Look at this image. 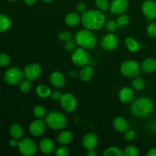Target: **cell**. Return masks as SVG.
Wrapping results in <instances>:
<instances>
[{
    "instance_id": "obj_4",
    "label": "cell",
    "mask_w": 156,
    "mask_h": 156,
    "mask_svg": "<svg viewBox=\"0 0 156 156\" xmlns=\"http://www.w3.org/2000/svg\"><path fill=\"white\" fill-rule=\"evenodd\" d=\"M45 122L49 128L54 130L62 129L66 126L67 118L64 114L60 111H53L47 114Z\"/></svg>"
},
{
    "instance_id": "obj_3",
    "label": "cell",
    "mask_w": 156,
    "mask_h": 156,
    "mask_svg": "<svg viewBox=\"0 0 156 156\" xmlns=\"http://www.w3.org/2000/svg\"><path fill=\"white\" fill-rule=\"evenodd\" d=\"M75 40L79 47L85 50H92L97 44V38L92 30L86 28L76 32Z\"/></svg>"
},
{
    "instance_id": "obj_9",
    "label": "cell",
    "mask_w": 156,
    "mask_h": 156,
    "mask_svg": "<svg viewBox=\"0 0 156 156\" xmlns=\"http://www.w3.org/2000/svg\"><path fill=\"white\" fill-rule=\"evenodd\" d=\"M59 104L66 112L72 113L76 111L77 108V99L72 93H64L61 96Z\"/></svg>"
},
{
    "instance_id": "obj_27",
    "label": "cell",
    "mask_w": 156,
    "mask_h": 156,
    "mask_svg": "<svg viewBox=\"0 0 156 156\" xmlns=\"http://www.w3.org/2000/svg\"><path fill=\"white\" fill-rule=\"evenodd\" d=\"M12 21L8 15L0 13V32L6 31L10 28Z\"/></svg>"
},
{
    "instance_id": "obj_14",
    "label": "cell",
    "mask_w": 156,
    "mask_h": 156,
    "mask_svg": "<svg viewBox=\"0 0 156 156\" xmlns=\"http://www.w3.org/2000/svg\"><path fill=\"white\" fill-rule=\"evenodd\" d=\"M129 8L128 0H112L110 3V11L114 15H121Z\"/></svg>"
},
{
    "instance_id": "obj_40",
    "label": "cell",
    "mask_w": 156,
    "mask_h": 156,
    "mask_svg": "<svg viewBox=\"0 0 156 156\" xmlns=\"http://www.w3.org/2000/svg\"><path fill=\"white\" fill-rule=\"evenodd\" d=\"M56 155L57 156H68L69 155V149L66 146H59L56 150Z\"/></svg>"
},
{
    "instance_id": "obj_44",
    "label": "cell",
    "mask_w": 156,
    "mask_h": 156,
    "mask_svg": "<svg viewBox=\"0 0 156 156\" xmlns=\"http://www.w3.org/2000/svg\"><path fill=\"white\" fill-rule=\"evenodd\" d=\"M18 143H19V142L18 141L17 139L13 138L12 140H11L10 141H9V146H10L11 147H18Z\"/></svg>"
},
{
    "instance_id": "obj_7",
    "label": "cell",
    "mask_w": 156,
    "mask_h": 156,
    "mask_svg": "<svg viewBox=\"0 0 156 156\" xmlns=\"http://www.w3.org/2000/svg\"><path fill=\"white\" fill-rule=\"evenodd\" d=\"M24 72L18 67H12L6 70L4 74V80L10 85H16L24 79Z\"/></svg>"
},
{
    "instance_id": "obj_11",
    "label": "cell",
    "mask_w": 156,
    "mask_h": 156,
    "mask_svg": "<svg viewBox=\"0 0 156 156\" xmlns=\"http://www.w3.org/2000/svg\"><path fill=\"white\" fill-rule=\"evenodd\" d=\"M47 123L42 119H37L31 122L29 126V132L31 136L34 137H39L45 133L47 129Z\"/></svg>"
},
{
    "instance_id": "obj_29",
    "label": "cell",
    "mask_w": 156,
    "mask_h": 156,
    "mask_svg": "<svg viewBox=\"0 0 156 156\" xmlns=\"http://www.w3.org/2000/svg\"><path fill=\"white\" fill-rule=\"evenodd\" d=\"M47 110L42 105H36L33 108V115L37 119H43L47 116Z\"/></svg>"
},
{
    "instance_id": "obj_21",
    "label": "cell",
    "mask_w": 156,
    "mask_h": 156,
    "mask_svg": "<svg viewBox=\"0 0 156 156\" xmlns=\"http://www.w3.org/2000/svg\"><path fill=\"white\" fill-rule=\"evenodd\" d=\"M73 140V134L69 130H64L57 136V143L62 146H67Z\"/></svg>"
},
{
    "instance_id": "obj_20",
    "label": "cell",
    "mask_w": 156,
    "mask_h": 156,
    "mask_svg": "<svg viewBox=\"0 0 156 156\" xmlns=\"http://www.w3.org/2000/svg\"><path fill=\"white\" fill-rule=\"evenodd\" d=\"M141 69L146 73H152L156 71V59L154 58H146L141 63Z\"/></svg>"
},
{
    "instance_id": "obj_49",
    "label": "cell",
    "mask_w": 156,
    "mask_h": 156,
    "mask_svg": "<svg viewBox=\"0 0 156 156\" xmlns=\"http://www.w3.org/2000/svg\"><path fill=\"white\" fill-rule=\"evenodd\" d=\"M9 1H11V2H15V1H18V0H9Z\"/></svg>"
},
{
    "instance_id": "obj_2",
    "label": "cell",
    "mask_w": 156,
    "mask_h": 156,
    "mask_svg": "<svg viewBox=\"0 0 156 156\" xmlns=\"http://www.w3.org/2000/svg\"><path fill=\"white\" fill-rule=\"evenodd\" d=\"M154 110V102L148 97H141L136 99L130 107V112L134 117L146 118L149 117Z\"/></svg>"
},
{
    "instance_id": "obj_33",
    "label": "cell",
    "mask_w": 156,
    "mask_h": 156,
    "mask_svg": "<svg viewBox=\"0 0 156 156\" xmlns=\"http://www.w3.org/2000/svg\"><path fill=\"white\" fill-rule=\"evenodd\" d=\"M140 153L139 149L135 146H126L123 149V155L124 156H137Z\"/></svg>"
},
{
    "instance_id": "obj_28",
    "label": "cell",
    "mask_w": 156,
    "mask_h": 156,
    "mask_svg": "<svg viewBox=\"0 0 156 156\" xmlns=\"http://www.w3.org/2000/svg\"><path fill=\"white\" fill-rule=\"evenodd\" d=\"M104 156H124L123 150L117 146H111L105 150L103 153Z\"/></svg>"
},
{
    "instance_id": "obj_23",
    "label": "cell",
    "mask_w": 156,
    "mask_h": 156,
    "mask_svg": "<svg viewBox=\"0 0 156 156\" xmlns=\"http://www.w3.org/2000/svg\"><path fill=\"white\" fill-rule=\"evenodd\" d=\"M94 75V69L93 67L91 66H85L82 67L81 69L80 73H79V78L83 82H88L91 80Z\"/></svg>"
},
{
    "instance_id": "obj_37",
    "label": "cell",
    "mask_w": 156,
    "mask_h": 156,
    "mask_svg": "<svg viewBox=\"0 0 156 156\" xmlns=\"http://www.w3.org/2000/svg\"><path fill=\"white\" fill-rule=\"evenodd\" d=\"M147 34L150 37H156V22L151 21L147 27Z\"/></svg>"
},
{
    "instance_id": "obj_48",
    "label": "cell",
    "mask_w": 156,
    "mask_h": 156,
    "mask_svg": "<svg viewBox=\"0 0 156 156\" xmlns=\"http://www.w3.org/2000/svg\"><path fill=\"white\" fill-rule=\"evenodd\" d=\"M42 1L45 2H53L54 1V0H42Z\"/></svg>"
},
{
    "instance_id": "obj_10",
    "label": "cell",
    "mask_w": 156,
    "mask_h": 156,
    "mask_svg": "<svg viewBox=\"0 0 156 156\" xmlns=\"http://www.w3.org/2000/svg\"><path fill=\"white\" fill-rule=\"evenodd\" d=\"M42 74V67L36 62L27 64L24 69V75L26 79L30 81L37 79Z\"/></svg>"
},
{
    "instance_id": "obj_43",
    "label": "cell",
    "mask_w": 156,
    "mask_h": 156,
    "mask_svg": "<svg viewBox=\"0 0 156 156\" xmlns=\"http://www.w3.org/2000/svg\"><path fill=\"white\" fill-rule=\"evenodd\" d=\"M61 96H62V94L59 91H54L51 93L50 97H51L52 100L54 101H59Z\"/></svg>"
},
{
    "instance_id": "obj_30",
    "label": "cell",
    "mask_w": 156,
    "mask_h": 156,
    "mask_svg": "<svg viewBox=\"0 0 156 156\" xmlns=\"http://www.w3.org/2000/svg\"><path fill=\"white\" fill-rule=\"evenodd\" d=\"M132 88L134 90H136V91H140V90L143 89L145 86V81L140 76H136V77L133 78V80L132 81Z\"/></svg>"
},
{
    "instance_id": "obj_12",
    "label": "cell",
    "mask_w": 156,
    "mask_h": 156,
    "mask_svg": "<svg viewBox=\"0 0 156 156\" xmlns=\"http://www.w3.org/2000/svg\"><path fill=\"white\" fill-rule=\"evenodd\" d=\"M142 12L148 20L156 19V2L154 0H146L142 4Z\"/></svg>"
},
{
    "instance_id": "obj_36",
    "label": "cell",
    "mask_w": 156,
    "mask_h": 156,
    "mask_svg": "<svg viewBox=\"0 0 156 156\" xmlns=\"http://www.w3.org/2000/svg\"><path fill=\"white\" fill-rule=\"evenodd\" d=\"M123 137H124V140H126V141H133L136 139V133L135 131L133 130V129H128L123 133Z\"/></svg>"
},
{
    "instance_id": "obj_31",
    "label": "cell",
    "mask_w": 156,
    "mask_h": 156,
    "mask_svg": "<svg viewBox=\"0 0 156 156\" xmlns=\"http://www.w3.org/2000/svg\"><path fill=\"white\" fill-rule=\"evenodd\" d=\"M94 4L98 9L101 12H107L110 9V3L108 0H94Z\"/></svg>"
},
{
    "instance_id": "obj_25",
    "label": "cell",
    "mask_w": 156,
    "mask_h": 156,
    "mask_svg": "<svg viewBox=\"0 0 156 156\" xmlns=\"http://www.w3.org/2000/svg\"><path fill=\"white\" fill-rule=\"evenodd\" d=\"M125 44H126V47L128 50L132 53H136V51H138L140 47L138 41L131 37H128L125 39Z\"/></svg>"
},
{
    "instance_id": "obj_17",
    "label": "cell",
    "mask_w": 156,
    "mask_h": 156,
    "mask_svg": "<svg viewBox=\"0 0 156 156\" xmlns=\"http://www.w3.org/2000/svg\"><path fill=\"white\" fill-rule=\"evenodd\" d=\"M50 82L55 88H62L66 83L65 76L62 73L59 71L53 72L50 76Z\"/></svg>"
},
{
    "instance_id": "obj_18",
    "label": "cell",
    "mask_w": 156,
    "mask_h": 156,
    "mask_svg": "<svg viewBox=\"0 0 156 156\" xmlns=\"http://www.w3.org/2000/svg\"><path fill=\"white\" fill-rule=\"evenodd\" d=\"M39 149L44 154H51L55 149V143L52 139L44 138L40 141Z\"/></svg>"
},
{
    "instance_id": "obj_15",
    "label": "cell",
    "mask_w": 156,
    "mask_h": 156,
    "mask_svg": "<svg viewBox=\"0 0 156 156\" xmlns=\"http://www.w3.org/2000/svg\"><path fill=\"white\" fill-rule=\"evenodd\" d=\"M98 136L94 133H86L82 138V146L87 150L94 149V148L98 146Z\"/></svg>"
},
{
    "instance_id": "obj_26",
    "label": "cell",
    "mask_w": 156,
    "mask_h": 156,
    "mask_svg": "<svg viewBox=\"0 0 156 156\" xmlns=\"http://www.w3.org/2000/svg\"><path fill=\"white\" fill-rule=\"evenodd\" d=\"M36 93L41 98H47L51 95V90L46 85H39L36 88Z\"/></svg>"
},
{
    "instance_id": "obj_47",
    "label": "cell",
    "mask_w": 156,
    "mask_h": 156,
    "mask_svg": "<svg viewBox=\"0 0 156 156\" xmlns=\"http://www.w3.org/2000/svg\"><path fill=\"white\" fill-rule=\"evenodd\" d=\"M36 1L37 0H24V2L27 5H33L34 4H35Z\"/></svg>"
},
{
    "instance_id": "obj_38",
    "label": "cell",
    "mask_w": 156,
    "mask_h": 156,
    "mask_svg": "<svg viewBox=\"0 0 156 156\" xmlns=\"http://www.w3.org/2000/svg\"><path fill=\"white\" fill-rule=\"evenodd\" d=\"M11 59L9 55L0 53V66L6 67L10 64Z\"/></svg>"
},
{
    "instance_id": "obj_46",
    "label": "cell",
    "mask_w": 156,
    "mask_h": 156,
    "mask_svg": "<svg viewBox=\"0 0 156 156\" xmlns=\"http://www.w3.org/2000/svg\"><path fill=\"white\" fill-rule=\"evenodd\" d=\"M87 155L88 156H97L98 153L95 150H94V149H91V150H88Z\"/></svg>"
},
{
    "instance_id": "obj_41",
    "label": "cell",
    "mask_w": 156,
    "mask_h": 156,
    "mask_svg": "<svg viewBox=\"0 0 156 156\" xmlns=\"http://www.w3.org/2000/svg\"><path fill=\"white\" fill-rule=\"evenodd\" d=\"M72 37H73V35L69 31H62L58 34V38L59 41H63V42L69 41L72 39Z\"/></svg>"
},
{
    "instance_id": "obj_8",
    "label": "cell",
    "mask_w": 156,
    "mask_h": 156,
    "mask_svg": "<svg viewBox=\"0 0 156 156\" xmlns=\"http://www.w3.org/2000/svg\"><path fill=\"white\" fill-rule=\"evenodd\" d=\"M71 60L76 66L83 67L89 63L90 56L85 49L79 47L75 49L72 53Z\"/></svg>"
},
{
    "instance_id": "obj_6",
    "label": "cell",
    "mask_w": 156,
    "mask_h": 156,
    "mask_svg": "<svg viewBox=\"0 0 156 156\" xmlns=\"http://www.w3.org/2000/svg\"><path fill=\"white\" fill-rule=\"evenodd\" d=\"M18 151L24 156H33L37 151V146L34 140L29 137L21 139L18 143Z\"/></svg>"
},
{
    "instance_id": "obj_35",
    "label": "cell",
    "mask_w": 156,
    "mask_h": 156,
    "mask_svg": "<svg viewBox=\"0 0 156 156\" xmlns=\"http://www.w3.org/2000/svg\"><path fill=\"white\" fill-rule=\"evenodd\" d=\"M105 28L108 31H109L110 33H113V32H115L116 30L118 28V26H117V21L115 20L110 19L108 21H107L105 22Z\"/></svg>"
},
{
    "instance_id": "obj_42",
    "label": "cell",
    "mask_w": 156,
    "mask_h": 156,
    "mask_svg": "<svg viewBox=\"0 0 156 156\" xmlns=\"http://www.w3.org/2000/svg\"><path fill=\"white\" fill-rule=\"evenodd\" d=\"M76 11H77V12H79V13L82 14H82L85 13V12L87 11L86 5H85V3L82 2H81L77 3V4H76Z\"/></svg>"
},
{
    "instance_id": "obj_39",
    "label": "cell",
    "mask_w": 156,
    "mask_h": 156,
    "mask_svg": "<svg viewBox=\"0 0 156 156\" xmlns=\"http://www.w3.org/2000/svg\"><path fill=\"white\" fill-rule=\"evenodd\" d=\"M76 44L77 43H76V40L71 39L68 41H66L64 44V48L66 51L73 52L76 48Z\"/></svg>"
},
{
    "instance_id": "obj_45",
    "label": "cell",
    "mask_w": 156,
    "mask_h": 156,
    "mask_svg": "<svg viewBox=\"0 0 156 156\" xmlns=\"http://www.w3.org/2000/svg\"><path fill=\"white\" fill-rule=\"evenodd\" d=\"M147 156H156V147L149 149L147 152Z\"/></svg>"
},
{
    "instance_id": "obj_1",
    "label": "cell",
    "mask_w": 156,
    "mask_h": 156,
    "mask_svg": "<svg viewBox=\"0 0 156 156\" xmlns=\"http://www.w3.org/2000/svg\"><path fill=\"white\" fill-rule=\"evenodd\" d=\"M81 22L84 27L90 30L101 29L106 22V16L103 12L96 9L86 11L81 16Z\"/></svg>"
},
{
    "instance_id": "obj_19",
    "label": "cell",
    "mask_w": 156,
    "mask_h": 156,
    "mask_svg": "<svg viewBox=\"0 0 156 156\" xmlns=\"http://www.w3.org/2000/svg\"><path fill=\"white\" fill-rule=\"evenodd\" d=\"M113 126L119 133H124L129 128V123L123 117H117L113 120Z\"/></svg>"
},
{
    "instance_id": "obj_32",
    "label": "cell",
    "mask_w": 156,
    "mask_h": 156,
    "mask_svg": "<svg viewBox=\"0 0 156 156\" xmlns=\"http://www.w3.org/2000/svg\"><path fill=\"white\" fill-rule=\"evenodd\" d=\"M129 21H130V19H129V15H124V14L120 15V16H119L118 18H117V19L116 20L118 27H126V26L128 25V24L129 23Z\"/></svg>"
},
{
    "instance_id": "obj_34",
    "label": "cell",
    "mask_w": 156,
    "mask_h": 156,
    "mask_svg": "<svg viewBox=\"0 0 156 156\" xmlns=\"http://www.w3.org/2000/svg\"><path fill=\"white\" fill-rule=\"evenodd\" d=\"M19 88L21 90V92L23 93H27L32 88V83L31 81L29 80V79H23L19 84Z\"/></svg>"
},
{
    "instance_id": "obj_16",
    "label": "cell",
    "mask_w": 156,
    "mask_h": 156,
    "mask_svg": "<svg viewBox=\"0 0 156 156\" xmlns=\"http://www.w3.org/2000/svg\"><path fill=\"white\" fill-rule=\"evenodd\" d=\"M135 97V92L133 88L129 87H123L119 91V100L123 104H129L133 101Z\"/></svg>"
},
{
    "instance_id": "obj_22",
    "label": "cell",
    "mask_w": 156,
    "mask_h": 156,
    "mask_svg": "<svg viewBox=\"0 0 156 156\" xmlns=\"http://www.w3.org/2000/svg\"><path fill=\"white\" fill-rule=\"evenodd\" d=\"M81 21V16L76 12H70L65 17V23L69 27H76Z\"/></svg>"
},
{
    "instance_id": "obj_13",
    "label": "cell",
    "mask_w": 156,
    "mask_h": 156,
    "mask_svg": "<svg viewBox=\"0 0 156 156\" xmlns=\"http://www.w3.org/2000/svg\"><path fill=\"white\" fill-rule=\"evenodd\" d=\"M101 47L108 51H111L117 48L119 44L118 37L112 33H109L104 36L101 41Z\"/></svg>"
},
{
    "instance_id": "obj_5",
    "label": "cell",
    "mask_w": 156,
    "mask_h": 156,
    "mask_svg": "<svg viewBox=\"0 0 156 156\" xmlns=\"http://www.w3.org/2000/svg\"><path fill=\"white\" fill-rule=\"evenodd\" d=\"M120 70L123 76L128 78H135L140 75L141 66L136 61L128 59L121 64Z\"/></svg>"
},
{
    "instance_id": "obj_24",
    "label": "cell",
    "mask_w": 156,
    "mask_h": 156,
    "mask_svg": "<svg viewBox=\"0 0 156 156\" xmlns=\"http://www.w3.org/2000/svg\"><path fill=\"white\" fill-rule=\"evenodd\" d=\"M9 133H10V135L12 136V138L20 140L21 138H22L24 131H23L21 125L18 124V123H14L10 126Z\"/></svg>"
}]
</instances>
